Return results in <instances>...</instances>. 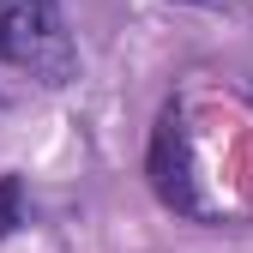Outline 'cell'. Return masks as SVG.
<instances>
[{"label":"cell","mask_w":253,"mask_h":253,"mask_svg":"<svg viewBox=\"0 0 253 253\" xmlns=\"http://www.w3.org/2000/svg\"><path fill=\"white\" fill-rule=\"evenodd\" d=\"M199 6H223V0H199Z\"/></svg>","instance_id":"obj_4"},{"label":"cell","mask_w":253,"mask_h":253,"mask_svg":"<svg viewBox=\"0 0 253 253\" xmlns=\"http://www.w3.org/2000/svg\"><path fill=\"white\" fill-rule=\"evenodd\" d=\"M0 60L30 67L42 84H67L73 79V48L60 37L48 0H0Z\"/></svg>","instance_id":"obj_1"},{"label":"cell","mask_w":253,"mask_h":253,"mask_svg":"<svg viewBox=\"0 0 253 253\" xmlns=\"http://www.w3.org/2000/svg\"><path fill=\"white\" fill-rule=\"evenodd\" d=\"M18 211H24V181L18 175H0V241L18 229Z\"/></svg>","instance_id":"obj_3"},{"label":"cell","mask_w":253,"mask_h":253,"mask_svg":"<svg viewBox=\"0 0 253 253\" xmlns=\"http://www.w3.org/2000/svg\"><path fill=\"white\" fill-rule=\"evenodd\" d=\"M145 175H151V193L163 199L181 217H199V181H193V139H187V115L181 103H163L151 126V151H145Z\"/></svg>","instance_id":"obj_2"}]
</instances>
